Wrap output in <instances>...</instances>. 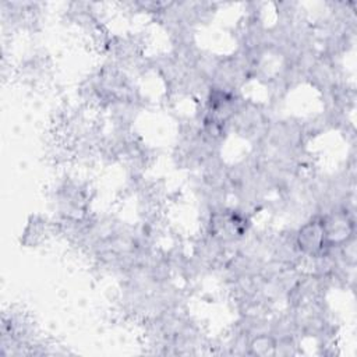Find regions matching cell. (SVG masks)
<instances>
[{"label": "cell", "instance_id": "1", "mask_svg": "<svg viewBox=\"0 0 357 357\" xmlns=\"http://www.w3.org/2000/svg\"><path fill=\"white\" fill-rule=\"evenodd\" d=\"M298 245L308 254H318L328 245L324 222H310L298 233Z\"/></svg>", "mask_w": 357, "mask_h": 357}]
</instances>
